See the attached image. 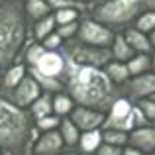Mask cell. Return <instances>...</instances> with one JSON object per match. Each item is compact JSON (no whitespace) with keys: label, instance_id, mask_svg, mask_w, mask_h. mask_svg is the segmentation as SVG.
Here are the masks:
<instances>
[{"label":"cell","instance_id":"18","mask_svg":"<svg viewBox=\"0 0 155 155\" xmlns=\"http://www.w3.org/2000/svg\"><path fill=\"white\" fill-rule=\"evenodd\" d=\"M57 132H59L65 147H69V149L77 147L79 137H81V132H79V128H77L69 118H61V124H59V128H57Z\"/></svg>","mask_w":155,"mask_h":155},{"label":"cell","instance_id":"38","mask_svg":"<svg viewBox=\"0 0 155 155\" xmlns=\"http://www.w3.org/2000/svg\"><path fill=\"white\" fill-rule=\"evenodd\" d=\"M149 98H151V100H153V102H155V92H153V94H151V96H149Z\"/></svg>","mask_w":155,"mask_h":155},{"label":"cell","instance_id":"37","mask_svg":"<svg viewBox=\"0 0 155 155\" xmlns=\"http://www.w3.org/2000/svg\"><path fill=\"white\" fill-rule=\"evenodd\" d=\"M149 57H151V71L155 73V49L151 51V55H149Z\"/></svg>","mask_w":155,"mask_h":155},{"label":"cell","instance_id":"16","mask_svg":"<svg viewBox=\"0 0 155 155\" xmlns=\"http://www.w3.org/2000/svg\"><path fill=\"white\" fill-rule=\"evenodd\" d=\"M51 8L47 4V0H24V14L31 22H39L45 16L51 14Z\"/></svg>","mask_w":155,"mask_h":155},{"label":"cell","instance_id":"6","mask_svg":"<svg viewBox=\"0 0 155 155\" xmlns=\"http://www.w3.org/2000/svg\"><path fill=\"white\" fill-rule=\"evenodd\" d=\"M132 108L134 102L126 96L116 98L110 106V110L106 112L102 130H118V132H126L130 134L134 130V122H132Z\"/></svg>","mask_w":155,"mask_h":155},{"label":"cell","instance_id":"24","mask_svg":"<svg viewBox=\"0 0 155 155\" xmlns=\"http://www.w3.org/2000/svg\"><path fill=\"white\" fill-rule=\"evenodd\" d=\"M102 143L124 149L128 145V134L118 132V130H102Z\"/></svg>","mask_w":155,"mask_h":155},{"label":"cell","instance_id":"2","mask_svg":"<svg viewBox=\"0 0 155 155\" xmlns=\"http://www.w3.org/2000/svg\"><path fill=\"white\" fill-rule=\"evenodd\" d=\"M38 140L34 118L0 96V149L4 155H28Z\"/></svg>","mask_w":155,"mask_h":155},{"label":"cell","instance_id":"31","mask_svg":"<svg viewBox=\"0 0 155 155\" xmlns=\"http://www.w3.org/2000/svg\"><path fill=\"white\" fill-rule=\"evenodd\" d=\"M132 122H134V130L136 128H143V126H151L147 122V118L143 116V112H141L136 104H134V108H132Z\"/></svg>","mask_w":155,"mask_h":155},{"label":"cell","instance_id":"1","mask_svg":"<svg viewBox=\"0 0 155 155\" xmlns=\"http://www.w3.org/2000/svg\"><path fill=\"white\" fill-rule=\"evenodd\" d=\"M59 81L77 106H87L104 114L110 110L114 100L124 96V88L112 84L106 73L96 67H77L65 61V69Z\"/></svg>","mask_w":155,"mask_h":155},{"label":"cell","instance_id":"39","mask_svg":"<svg viewBox=\"0 0 155 155\" xmlns=\"http://www.w3.org/2000/svg\"><path fill=\"white\" fill-rule=\"evenodd\" d=\"M0 155H4V151H2V149H0Z\"/></svg>","mask_w":155,"mask_h":155},{"label":"cell","instance_id":"5","mask_svg":"<svg viewBox=\"0 0 155 155\" xmlns=\"http://www.w3.org/2000/svg\"><path fill=\"white\" fill-rule=\"evenodd\" d=\"M114 31L108 30L102 24L94 22L91 16H83L79 20V31H77V39L92 47H102V49H110L114 41Z\"/></svg>","mask_w":155,"mask_h":155},{"label":"cell","instance_id":"4","mask_svg":"<svg viewBox=\"0 0 155 155\" xmlns=\"http://www.w3.org/2000/svg\"><path fill=\"white\" fill-rule=\"evenodd\" d=\"M59 53L63 55L65 61L77 65V67H96V69H104L106 65L112 61L110 49L87 45V43H83L81 39H77V38L61 43Z\"/></svg>","mask_w":155,"mask_h":155},{"label":"cell","instance_id":"26","mask_svg":"<svg viewBox=\"0 0 155 155\" xmlns=\"http://www.w3.org/2000/svg\"><path fill=\"white\" fill-rule=\"evenodd\" d=\"M134 28L143 31V34H149L155 28V12H143V14L134 22Z\"/></svg>","mask_w":155,"mask_h":155},{"label":"cell","instance_id":"22","mask_svg":"<svg viewBox=\"0 0 155 155\" xmlns=\"http://www.w3.org/2000/svg\"><path fill=\"white\" fill-rule=\"evenodd\" d=\"M126 67H128L130 77L145 75V73L151 71V57H149L147 53H136V55L126 63Z\"/></svg>","mask_w":155,"mask_h":155},{"label":"cell","instance_id":"7","mask_svg":"<svg viewBox=\"0 0 155 155\" xmlns=\"http://www.w3.org/2000/svg\"><path fill=\"white\" fill-rule=\"evenodd\" d=\"M39 94H41L39 84L35 83L30 75H26L22 79V83H20L16 88H12V91L8 92L6 96H2V98H6L8 102H12L14 106H18V108H22V110H28L31 104H34V100L39 98Z\"/></svg>","mask_w":155,"mask_h":155},{"label":"cell","instance_id":"3","mask_svg":"<svg viewBox=\"0 0 155 155\" xmlns=\"http://www.w3.org/2000/svg\"><path fill=\"white\" fill-rule=\"evenodd\" d=\"M28 35L24 0H2L0 4V71L16 63Z\"/></svg>","mask_w":155,"mask_h":155},{"label":"cell","instance_id":"8","mask_svg":"<svg viewBox=\"0 0 155 155\" xmlns=\"http://www.w3.org/2000/svg\"><path fill=\"white\" fill-rule=\"evenodd\" d=\"M122 88H124V96L130 98L132 102H137L141 98H149L155 92V73L149 71L145 75L132 77Z\"/></svg>","mask_w":155,"mask_h":155},{"label":"cell","instance_id":"11","mask_svg":"<svg viewBox=\"0 0 155 155\" xmlns=\"http://www.w3.org/2000/svg\"><path fill=\"white\" fill-rule=\"evenodd\" d=\"M128 145L143 155H151L155 151V126H143L136 128L128 134Z\"/></svg>","mask_w":155,"mask_h":155},{"label":"cell","instance_id":"13","mask_svg":"<svg viewBox=\"0 0 155 155\" xmlns=\"http://www.w3.org/2000/svg\"><path fill=\"white\" fill-rule=\"evenodd\" d=\"M26 75H28V67L24 63H14L8 69H4V75L0 77V96H6L12 88H16Z\"/></svg>","mask_w":155,"mask_h":155},{"label":"cell","instance_id":"30","mask_svg":"<svg viewBox=\"0 0 155 155\" xmlns=\"http://www.w3.org/2000/svg\"><path fill=\"white\" fill-rule=\"evenodd\" d=\"M61 43H63V39H61L59 35H57L55 31H53V34H49V35H47V38H45V39L41 41V45L45 47L47 51H59Z\"/></svg>","mask_w":155,"mask_h":155},{"label":"cell","instance_id":"10","mask_svg":"<svg viewBox=\"0 0 155 155\" xmlns=\"http://www.w3.org/2000/svg\"><path fill=\"white\" fill-rule=\"evenodd\" d=\"M28 69L39 73L43 77H51V79H61L63 75V69H65V59L59 51H43L39 55V59L35 61L34 65H30Z\"/></svg>","mask_w":155,"mask_h":155},{"label":"cell","instance_id":"41","mask_svg":"<svg viewBox=\"0 0 155 155\" xmlns=\"http://www.w3.org/2000/svg\"><path fill=\"white\" fill-rule=\"evenodd\" d=\"M151 155H155V151H153V153H151Z\"/></svg>","mask_w":155,"mask_h":155},{"label":"cell","instance_id":"32","mask_svg":"<svg viewBox=\"0 0 155 155\" xmlns=\"http://www.w3.org/2000/svg\"><path fill=\"white\" fill-rule=\"evenodd\" d=\"M94 155H122V149L120 147H112V145H100L98 149H96Z\"/></svg>","mask_w":155,"mask_h":155},{"label":"cell","instance_id":"29","mask_svg":"<svg viewBox=\"0 0 155 155\" xmlns=\"http://www.w3.org/2000/svg\"><path fill=\"white\" fill-rule=\"evenodd\" d=\"M134 104L143 112V116L147 118L149 124L155 126V102H153V100L151 98H141V100H137V102H134Z\"/></svg>","mask_w":155,"mask_h":155},{"label":"cell","instance_id":"25","mask_svg":"<svg viewBox=\"0 0 155 155\" xmlns=\"http://www.w3.org/2000/svg\"><path fill=\"white\" fill-rule=\"evenodd\" d=\"M81 14H83V12L75 10V8H59V10H53L55 28H57V26H65V24L79 22V20H81Z\"/></svg>","mask_w":155,"mask_h":155},{"label":"cell","instance_id":"9","mask_svg":"<svg viewBox=\"0 0 155 155\" xmlns=\"http://www.w3.org/2000/svg\"><path fill=\"white\" fill-rule=\"evenodd\" d=\"M104 112H98V110L87 108V106H75L69 116V120L79 128V132H91V130H102L104 124Z\"/></svg>","mask_w":155,"mask_h":155},{"label":"cell","instance_id":"15","mask_svg":"<svg viewBox=\"0 0 155 155\" xmlns=\"http://www.w3.org/2000/svg\"><path fill=\"white\" fill-rule=\"evenodd\" d=\"M100 145H102V130H91V132H83L81 134L77 149L83 151V153L94 155Z\"/></svg>","mask_w":155,"mask_h":155},{"label":"cell","instance_id":"28","mask_svg":"<svg viewBox=\"0 0 155 155\" xmlns=\"http://www.w3.org/2000/svg\"><path fill=\"white\" fill-rule=\"evenodd\" d=\"M77 31H79V22L65 24V26H57V28H55V34L59 35V38L63 39V41L75 39V38H77Z\"/></svg>","mask_w":155,"mask_h":155},{"label":"cell","instance_id":"19","mask_svg":"<svg viewBox=\"0 0 155 155\" xmlns=\"http://www.w3.org/2000/svg\"><path fill=\"white\" fill-rule=\"evenodd\" d=\"M110 55H112V61H120V63H128L136 53L132 51V47L126 43L124 35L122 34H116L114 35V41L110 45Z\"/></svg>","mask_w":155,"mask_h":155},{"label":"cell","instance_id":"17","mask_svg":"<svg viewBox=\"0 0 155 155\" xmlns=\"http://www.w3.org/2000/svg\"><path fill=\"white\" fill-rule=\"evenodd\" d=\"M102 71L106 73V77L112 81V84H116V87H120V88L124 87L130 79H132V77H130V73H128L126 63H120V61H110Z\"/></svg>","mask_w":155,"mask_h":155},{"label":"cell","instance_id":"14","mask_svg":"<svg viewBox=\"0 0 155 155\" xmlns=\"http://www.w3.org/2000/svg\"><path fill=\"white\" fill-rule=\"evenodd\" d=\"M122 35H124L126 43L132 47L134 53H147V55H149V53L153 51L151 43H149V39H147V34H143V31L136 30L134 26L126 28V30L122 31Z\"/></svg>","mask_w":155,"mask_h":155},{"label":"cell","instance_id":"12","mask_svg":"<svg viewBox=\"0 0 155 155\" xmlns=\"http://www.w3.org/2000/svg\"><path fill=\"white\" fill-rule=\"evenodd\" d=\"M65 149V143L61 140L59 132H43L41 136H38V140L31 145V155H57Z\"/></svg>","mask_w":155,"mask_h":155},{"label":"cell","instance_id":"20","mask_svg":"<svg viewBox=\"0 0 155 155\" xmlns=\"http://www.w3.org/2000/svg\"><path fill=\"white\" fill-rule=\"evenodd\" d=\"M51 106H53V114L57 118H69L77 104L73 102V98L67 92H59V94L51 96Z\"/></svg>","mask_w":155,"mask_h":155},{"label":"cell","instance_id":"42","mask_svg":"<svg viewBox=\"0 0 155 155\" xmlns=\"http://www.w3.org/2000/svg\"><path fill=\"white\" fill-rule=\"evenodd\" d=\"M0 4H2V0H0Z\"/></svg>","mask_w":155,"mask_h":155},{"label":"cell","instance_id":"35","mask_svg":"<svg viewBox=\"0 0 155 155\" xmlns=\"http://www.w3.org/2000/svg\"><path fill=\"white\" fill-rule=\"evenodd\" d=\"M73 2H81V4H87L88 8H92L96 2H100V0H73Z\"/></svg>","mask_w":155,"mask_h":155},{"label":"cell","instance_id":"23","mask_svg":"<svg viewBox=\"0 0 155 155\" xmlns=\"http://www.w3.org/2000/svg\"><path fill=\"white\" fill-rule=\"evenodd\" d=\"M55 31V20H53V12L49 16H45L39 22H34V38L38 39V43H41L49 34Z\"/></svg>","mask_w":155,"mask_h":155},{"label":"cell","instance_id":"36","mask_svg":"<svg viewBox=\"0 0 155 155\" xmlns=\"http://www.w3.org/2000/svg\"><path fill=\"white\" fill-rule=\"evenodd\" d=\"M147 39H149V43H151V47L155 49V28H153V30L147 34Z\"/></svg>","mask_w":155,"mask_h":155},{"label":"cell","instance_id":"34","mask_svg":"<svg viewBox=\"0 0 155 155\" xmlns=\"http://www.w3.org/2000/svg\"><path fill=\"white\" fill-rule=\"evenodd\" d=\"M122 155H143V153L137 151V149H134V147H130V145H126V147L122 149Z\"/></svg>","mask_w":155,"mask_h":155},{"label":"cell","instance_id":"40","mask_svg":"<svg viewBox=\"0 0 155 155\" xmlns=\"http://www.w3.org/2000/svg\"><path fill=\"white\" fill-rule=\"evenodd\" d=\"M0 77H2V71H0Z\"/></svg>","mask_w":155,"mask_h":155},{"label":"cell","instance_id":"27","mask_svg":"<svg viewBox=\"0 0 155 155\" xmlns=\"http://www.w3.org/2000/svg\"><path fill=\"white\" fill-rule=\"evenodd\" d=\"M61 124V118H57L55 114H49V116L41 118V120H35V130H39V132H53V130H57Z\"/></svg>","mask_w":155,"mask_h":155},{"label":"cell","instance_id":"21","mask_svg":"<svg viewBox=\"0 0 155 155\" xmlns=\"http://www.w3.org/2000/svg\"><path fill=\"white\" fill-rule=\"evenodd\" d=\"M28 112H30V116L35 120H41V118L49 116L53 114V106H51V94H47V92H41L39 94L38 100H34V104L28 108Z\"/></svg>","mask_w":155,"mask_h":155},{"label":"cell","instance_id":"33","mask_svg":"<svg viewBox=\"0 0 155 155\" xmlns=\"http://www.w3.org/2000/svg\"><path fill=\"white\" fill-rule=\"evenodd\" d=\"M57 155H88V153H83V151H79L77 147H73V149H69V147H65L61 153H57Z\"/></svg>","mask_w":155,"mask_h":155}]
</instances>
